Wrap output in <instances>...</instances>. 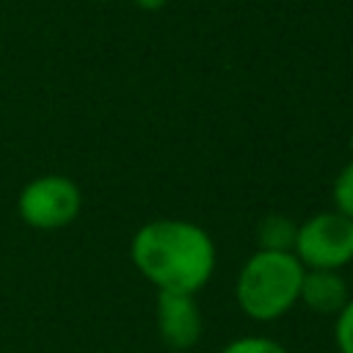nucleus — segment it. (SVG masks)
Segmentation results:
<instances>
[{"label":"nucleus","mask_w":353,"mask_h":353,"mask_svg":"<svg viewBox=\"0 0 353 353\" xmlns=\"http://www.w3.org/2000/svg\"><path fill=\"white\" fill-rule=\"evenodd\" d=\"M157 336L171 350H190L204 334V317L196 295L190 292H157L154 301Z\"/></svg>","instance_id":"nucleus-5"},{"label":"nucleus","mask_w":353,"mask_h":353,"mask_svg":"<svg viewBox=\"0 0 353 353\" xmlns=\"http://www.w3.org/2000/svg\"><path fill=\"white\" fill-rule=\"evenodd\" d=\"M334 345L339 353H353V295L334 317Z\"/></svg>","instance_id":"nucleus-10"},{"label":"nucleus","mask_w":353,"mask_h":353,"mask_svg":"<svg viewBox=\"0 0 353 353\" xmlns=\"http://www.w3.org/2000/svg\"><path fill=\"white\" fill-rule=\"evenodd\" d=\"M218 353H290V350L273 336L248 334V336H237V339L226 342Z\"/></svg>","instance_id":"nucleus-9"},{"label":"nucleus","mask_w":353,"mask_h":353,"mask_svg":"<svg viewBox=\"0 0 353 353\" xmlns=\"http://www.w3.org/2000/svg\"><path fill=\"white\" fill-rule=\"evenodd\" d=\"M130 259L157 292L196 295L210 284L218 251L204 226L185 218H154L132 234Z\"/></svg>","instance_id":"nucleus-1"},{"label":"nucleus","mask_w":353,"mask_h":353,"mask_svg":"<svg viewBox=\"0 0 353 353\" xmlns=\"http://www.w3.org/2000/svg\"><path fill=\"white\" fill-rule=\"evenodd\" d=\"M306 268L292 251L256 248L237 270L234 301L254 323H273L290 314L301 301Z\"/></svg>","instance_id":"nucleus-2"},{"label":"nucleus","mask_w":353,"mask_h":353,"mask_svg":"<svg viewBox=\"0 0 353 353\" xmlns=\"http://www.w3.org/2000/svg\"><path fill=\"white\" fill-rule=\"evenodd\" d=\"M298 234V221L284 212H270L256 223V248L265 251H292Z\"/></svg>","instance_id":"nucleus-7"},{"label":"nucleus","mask_w":353,"mask_h":353,"mask_svg":"<svg viewBox=\"0 0 353 353\" xmlns=\"http://www.w3.org/2000/svg\"><path fill=\"white\" fill-rule=\"evenodd\" d=\"M165 3H168V0H132V6H135V8H141V11H146V14L160 11Z\"/></svg>","instance_id":"nucleus-11"},{"label":"nucleus","mask_w":353,"mask_h":353,"mask_svg":"<svg viewBox=\"0 0 353 353\" xmlns=\"http://www.w3.org/2000/svg\"><path fill=\"white\" fill-rule=\"evenodd\" d=\"M347 146H350V152H353V132H350V141H347Z\"/></svg>","instance_id":"nucleus-12"},{"label":"nucleus","mask_w":353,"mask_h":353,"mask_svg":"<svg viewBox=\"0 0 353 353\" xmlns=\"http://www.w3.org/2000/svg\"><path fill=\"white\" fill-rule=\"evenodd\" d=\"M292 254L306 270H342L353 262V221L323 210L298 223Z\"/></svg>","instance_id":"nucleus-4"},{"label":"nucleus","mask_w":353,"mask_h":353,"mask_svg":"<svg viewBox=\"0 0 353 353\" xmlns=\"http://www.w3.org/2000/svg\"><path fill=\"white\" fill-rule=\"evenodd\" d=\"M83 210V190L66 174H41L22 185L17 196V215L25 226L39 232H58L77 221Z\"/></svg>","instance_id":"nucleus-3"},{"label":"nucleus","mask_w":353,"mask_h":353,"mask_svg":"<svg viewBox=\"0 0 353 353\" xmlns=\"http://www.w3.org/2000/svg\"><path fill=\"white\" fill-rule=\"evenodd\" d=\"M331 201H334V210L347 215L353 221V157L339 168V174L334 176V185H331Z\"/></svg>","instance_id":"nucleus-8"},{"label":"nucleus","mask_w":353,"mask_h":353,"mask_svg":"<svg viewBox=\"0 0 353 353\" xmlns=\"http://www.w3.org/2000/svg\"><path fill=\"white\" fill-rule=\"evenodd\" d=\"M350 301V287L342 270H306L301 284V301L312 314L336 317Z\"/></svg>","instance_id":"nucleus-6"}]
</instances>
